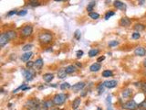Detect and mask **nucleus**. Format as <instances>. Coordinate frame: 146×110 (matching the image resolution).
I'll return each mask as SVG.
<instances>
[{"label": "nucleus", "mask_w": 146, "mask_h": 110, "mask_svg": "<svg viewBox=\"0 0 146 110\" xmlns=\"http://www.w3.org/2000/svg\"><path fill=\"white\" fill-rule=\"evenodd\" d=\"M28 14V11H27V10H20V11H18V12H17V15H18V16H20V17H21V16H22V17H23V16H26V15Z\"/></svg>", "instance_id": "obj_38"}, {"label": "nucleus", "mask_w": 146, "mask_h": 110, "mask_svg": "<svg viewBox=\"0 0 146 110\" xmlns=\"http://www.w3.org/2000/svg\"><path fill=\"white\" fill-rule=\"evenodd\" d=\"M54 1H56V2H65L67 0H54Z\"/></svg>", "instance_id": "obj_44"}, {"label": "nucleus", "mask_w": 146, "mask_h": 110, "mask_svg": "<svg viewBox=\"0 0 146 110\" xmlns=\"http://www.w3.org/2000/svg\"><path fill=\"white\" fill-rule=\"evenodd\" d=\"M35 64V62H32V61H28V62H27V64H26V66L28 69H30V68H32L34 66Z\"/></svg>", "instance_id": "obj_36"}, {"label": "nucleus", "mask_w": 146, "mask_h": 110, "mask_svg": "<svg viewBox=\"0 0 146 110\" xmlns=\"http://www.w3.org/2000/svg\"><path fill=\"white\" fill-rule=\"evenodd\" d=\"M49 107L47 105V101H41L40 103V109L39 110H48Z\"/></svg>", "instance_id": "obj_26"}, {"label": "nucleus", "mask_w": 146, "mask_h": 110, "mask_svg": "<svg viewBox=\"0 0 146 110\" xmlns=\"http://www.w3.org/2000/svg\"><path fill=\"white\" fill-rule=\"evenodd\" d=\"M118 44H119V42L117 40H112V41L109 42V46L110 47H114V46H117Z\"/></svg>", "instance_id": "obj_37"}, {"label": "nucleus", "mask_w": 146, "mask_h": 110, "mask_svg": "<svg viewBox=\"0 0 146 110\" xmlns=\"http://www.w3.org/2000/svg\"><path fill=\"white\" fill-rule=\"evenodd\" d=\"M44 65V62L43 60L41 59V58H39L36 62H35V64H34V67L36 70H40V69H42Z\"/></svg>", "instance_id": "obj_14"}, {"label": "nucleus", "mask_w": 146, "mask_h": 110, "mask_svg": "<svg viewBox=\"0 0 146 110\" xmlns=\"http://www.w3.org/2000/svg\"><path fill=\"white\" fill-rule=\"evenodd\" d=\"M89 16H90V19H98L100 18V14L97 13V12H90V13L89 14Z\"/></svg>", "instance_id": "obj_28"}, {"label": "nucleus", "mask_w": 146, "mask_h": 110, "mask_svg": "<svg viewBox=\"0 0 146 110\" xmlns=\"http://www.w3.org/2000/svg\"><path fill=\"white\" fill-rule=\"evenodd\" d=\"M51 110H61L59 108H57V107H54V108H51Z\"/></svg>", "instance_id": "obj_46"}, {"label": "nucleus", "mask_w": 146, "mask_h": 110, "mask_svg": "<svg viewBox=\"0 0 146 110\" xmlns=\"http://www.w3.org/2000/svg\"><path fill=\"white\" fill-rule=\"evenodd\" d=\"M85 86H86V84L84 82H79V83H77V84H75L73 86H71V89H72L73 92L77 93V92L82 90Z\"/></svg>", "instance_id": "obj_7"}, {"label": "nucleus", "mask_w": 146, "mask_h": 110, "mask_svg": "<svg viewBox=\"0 0 146 110\" xmlns=\"http://www.w3.org/2000/svg\"><path fill=\"white\" fill-rule=\"evenodd\" d=\"M123 109H126V110H135L137 109L138 107V105L136 104V102L134 100H130L126 102L124 105H122Z\"/></svg>", "instance_id": "obj_6"}, {"label": "nucleus", "mask_w": 146, "mask_h": 110, "mask_svg": "<svg viewBox=\"0 0 146 110\" xmlns=\"http://www.w3.org/2000/svg\"><path fill=\"white\" fill-rule=\"evenodd\" d=\"M32 56H33V52H27L26 53L22 54V56H21V60H22V62H28L29 60L31 59Z\"/></svg>", "instance_id": "obj_13"}, {"label": "nucleus", "mask_w": 146, "mask_h": 110, "mask_svg": "<svg viewBox=\"0 0 146 110\" xmlns=\"http://www.w3.org/2000/svg\"><path fill=\"white\" fill-rule=\"evenodd\" d=\"M6 34L7 35V37L9 38V39H14L17 38V32L14 31V30H8V31H6Z\"/></svg>", "instance_id": "obj_22"}, {"label": "nucleus", "mask_w": 146, "mask_h": 110, "mask_svg": "<svg viewBox=\"0 0 146 110\" xmlns=\"http://www.w3.org/2000/svg\"><path fill=\"white\" fill-rule=\"evenodd\" d=\"M146 28V26L144 24H141V23H137L135 24L134 26V29L138 31V32H140V31H142V30H144Z\"/></svg>", "instance_id": "obj_21"}, {"label": "nucleus", "mask_w": 146, "mask_h": 110, "mask_svg": "<svg viewBox=\"0 0 146 110\" xmlns=\"http://www.w3.org/2000/svg\"><path fill=\"white\" fill-rule=\"evenodd\" d=\"M104 87H105V86L103 84V83H102V84H100L98 85V91H99V94H100V95L104 92Z\"/></svg>", "instance_id": "obj_31"}, {"label": "nucleus", "mask_w": 146, "mask_h": 110, "mask_svg": "<svg viewBox=\"0 0 146 110\" xmlns=\"http://www.w3.org/2000/svg\"><path fill=\"white\" fill-rule=\"evenodd\" d=\"M29 5L35 7V6H39L40 3H39V0H29Z\"/></svg>", "instance_id": "obj_29"}, {"label": "nucleus", "mask_w": 146, "mask_h": 110, "mask_svg": "<svg viewBox=\"0 0 146 110\" xmlns=\"http://www.w3.org/2000/svg\"><path fill=\"white\" fill-rule=\"evenodd\" d=\"M101 68V65L99 62H95V63H93V64L90 65V72H98V71H100Z\"/></svg>", "instance_id": "obj_15"}, {"label": "nucleus", "mask_w": 146, "mask_h": 110, "mask_svg": "<svg viewBox=\"0 0 146 110\" xmlns=\"http://www.w3.org/2000/svg\"><path fill=\"white\" fill-rule=\"evenodd\" d=\"M76 65H77L78 67H82V64H81V63H79V62L76 63Z\"/></svg>", "instance_id": "obj_43"}, {"label": "nucleus", "mask_w": 146, "mask_h": 110, "mask_svg": "<svg viewBox=\"0 0 146 110\" xmlns=\"http://www.w3.org/2000/svg\"><path fill=\"white\" fill-rule=\"evenodd\" d=\"M80 102H81L80 97H77L75 100L73 101V103H72V108L74 110L77 109L79 106V105H80Z\"/></svg>", "instance_id": "obj_20"}, {"label": "nucleus", "mask_w": 146, "mask_h": 110, "mask_svg": "<svg viewBox=\"0 0 146 110\" xmlns=\"http://www.w3.org/2000/svg\"><path fill=\"white\" fill-rule=\"evenodd\" d=\"M139 110H143V109H139Z\"/></svg>", "instance_id": "obj_49"}, {"label": "nucleus", "mask_w": 146, "mask_h": 110, "mask_svg": "<svg viewBox=\"0 0 146 110\" xmlns=\"http://www.w3.org/2000/svg\"><path fill=\"white\" fill-rule=\"evenodd\" d=\"M99 52H100V50H99V49H91V50L89 52V56L90 58L95 57L96 55L99 54Z\"/></svg>", "instance_id": "obj_23"}, {"label": "nucleus", "mask_w": 146, "mask_h": 110, "mask_svg": "<svg viewBox=\"0 0 146 110\" xmlns=\"http://www.w3.org/2000/svg\"><path fill=\"white\" fill-rule=\"evenodd\" d=\"M67 98H68V96L61 93V94H57V95L53 97L52 101H53V103L55 105H61L66 102Z\"/></svg>", "instance_id": "obj_3"}, {"label": "nucleus", "mask_w": 146, "mask_h": 110, "mask_svg": "<svg viewBox=\"0 0 146 110\" xmlns=\"http://www.w3.org/2000/svg\"><path fill=\"white\" fill-rule=\"evenodd\" d=\"M134 54L136 56H140V57H143L146 55V50L145 48L141 47V46H139L137 47L135 50H134Z\"/></svg>", "instance_id": "obj_8"}, {"label": "nucleus", "mask_w": 146, "mask_h": 110, "mask_svg": "<svg viewBox=\"0 0 146 110\" xmlns=\"http://www.w3.org/2000/svg\"><path fill=\"white\" fill-rule=\"evenodd\" d=\"M138 4L140 6H142L145 4V0H138Z\"/></svg>", "instance_id": "obj_42"}, {"label": "nucleus", "mask_w": 146, "mask_h": 110, "mask_svg": "<svg viewBox=\"0 0 146 110\" xmlns=\"http://www.w3.org/2000/svg\"><path fill=\"white\" fill-rule=\"evenodd\" d=\"M104 60H105V56H101V57L98 58L97 62H103Z\"/></svg>", "instance_id": "obj_41"}, {"label": "nucleus", "mask_w": 146, "mask_h": 110, "mask_svg": "<svg viewBox=\"0 0 146 110\" xmlns=\"http://www.w3.org/2000/svg\"><path fill=\"white\" fill-rule=\"evenodd\" d=\"M74 37L77 39H80V37H81V32H80V30H79V29H77V30L75 31V33H74Z\"/></svg>", "instance_id": "obj_33"}, {"label": "nucleus", "mask_w": 146, "mask_h": 110, "mask_svg": "<svg viewBox=\"0 0 146 110\" xmlns=\"http://www.w3.org/2000/svg\"><path fill=\"white\" fill-rule=\"evenodd\" d=\"M22 74L24 75L27 81H31V80H33V78L36 75V72L33 70H31V69H28V70H23Z\"/></svg>", "instance_id": "obj_5"}, {"label": "nucleus", "mask_w": 146, "mask_h": 110, "mask_svg": "<svg viewBox=\"0 0 146 110\" xmlns=\"http://www.w3.org/2000/svg\"><path fill=\"white\" fill-rule=\"evenodd\" d=\"M32 48H33V45L32 44H27V45H25L24 47L22 48V50L24 52H29Z\"/></svg>", "instance_id": "obj_30"}, {"label": "nucleus", "mask_w": 146, "mask_h": 110, "mask_svg": "<svg viewBox=\"0 0 146 110\" xmlns=\"http://www.w3.org/2000/svg\"><path fill=\"white\" fill-rule=\"evenodd\" d=\"M10 39L9 38L7 37V35L5 33H2L1 34V36H0V47L1 48H3L4 46H5L6 44H7L8 41H9Z\"/></svg>", "instance_id": "obj_9"}, {"label": "nucleus", "mask_w": 146, "mask_h": 110, "mask_svg": "<svg viewBox=\"0 0 146 110\" xmlns=\"http://www.w3.org/2000/svg\"><path fill=\"white\" fill-rule=\"evenodd\" d=\"M104 86L106 88H109V89H112V88H114L116 87L117 84H118V82L116 80H109V81H105L103 83Z\"/></svg>", "instance_id": "obj_10"}, {"label": "nucleus", "mask_w": 146, "mask_h": 110, "mask_svg": "<svg viewBox=\"0 0 146 110\" xmlns=\"http://www.w3.org/2000/svg\"><path fill=\"white\" fill-rule=\"evenodd\" d=\"M69 88H71V86L68 83H63V84H60V89L61 90H67V89H69Z\"/></svg>", "instance_id": "obj_27"}, {"label": "nucleus", "mask_w": 146, "mask_h": 110, "mask_svg": "<svg viewBox=\"0 0 146 110\" xmlns=\"http://www.w3.org/2000/svg\"><path fill=\"white\" fill-rule=\"evenodd\" d=\"M15 14H17V10H11L10 12H8L7 13V16H13V15H15Z\"/></svg>", "instance_id": "obj_40"}, {"label": "nucleus", "mask_w": 146, "mask_h": 110, "mask_svg": "<svg viewBox=\"0 0 146 110\" xmlns=\"http://www.w3.org/2000/svg\"><path fill=\"white\" fill-rule=\"evenodd\" d=\"M67 72H66V69H60V70H58V77L59 79H64V78H66L67 77Z\"/></svg>", "instance_id": "obj_17"}, {"label": "nucleus", "mask_w": 146, "mask_h": 110, "mask_svg": "<svg viewBox=\"0 0 146 110\" xmlns=\"http://www.w3.org/2000/svg\"><path fill=\"white\" fill-rule=\"evenodd\" d=\"M113 75V72L111 70H105L102 72V76L103 77H111Z\"/></svg>", "instance_id": "obj_25"}, {"label": "nucleus", "mask_w": 146, "mask_h": 110, "mask_svg": "<svg viewBox=\"0 0 146 110\" xmlns=\"http://www.w3.org/2000/svg\"><path fill=\"white\" fill-rule=\"evenodd\" d=\"M143 66L146 68V59L144 60V62H143Z\"/></svg>", "instance_id": "obj_45"}, {"label": "nucleus", "mask_w": 146, "mask_h": 110, "mask_svg": "<svg viewBox=\"0 0 146 110\" xmlns=\"http://www.w3.org/2000/svg\"><path fill=\"white\" fill-rule=\"evenodd\" d=\"M138 107H140V108H141V109L143 110H146V100L142 101L141 104H139L138 105Z\"/></svg>", "instance_id": "obj_35"}, {"label": "nucleus", "mask_w": 146, "mask_h": 110, "mask_svg": "<svg viewBox=\"0 0 146 110\" xmlns=\"http://www.w3.org/2000/svg\"><path fill=\"white\" fill-rule=\"evenodd\" d=\"M50 86H53V87H57V85H56V84H50Z\"/></svg>", "instance_id": "obj_47"}, {"label": "nucleus", "mask_w": 146, "mask_h": 110, "mask_svg": "<svg viewBox=\"0 0 146 110\" xmlns=\"http://www.w3.org/2000/svg\"><path fill=\"white\" fill-rule=\"evenodd\" d=\"M97 110H101V107H98Z\"/></svg>", "instance_id": "obj_48"}, {"label": "nucleus", "mask_w": 146, "mask_h": 110, "mask_svg": "<svg viewBox=\"0 0 146 110\" xmlns=\"http://www.w3.org/2000/svg\"><path fill=\"white\" fill-rule=\"evenodd\" d=\"M113 6H114V7L117 8V9H121V10L126 9V5L123 2L120 1V0H115L113 2Z\"/></svg>", "instance_id": "obj_11"}, {"label": "nucleus", "mask_w": 146, "mask_h": 110, "mask_svg": "<svg viewBox=\"0 0 146 110\" xmlns=\"http://www.w3.org/2000/svg\"><path fill=\"white\" fill-rule=\"evenodd\" d=\"M43 79L45 82L47 83H50L54 79V75L52 73H45L43 75Z\"/></svg>", "instance_id": "obj_18"}, {"label": "nucleus", "mask_w": 146, "mask_h": 110, "mask_svg": "<svg viewBox=\"0 0 146 110\" xmlns=\"http://www.w3.org/2000/svg\"><path fill=\"white\" fill-rule=\"evenodd\" d=\"M76 71H77V68H76L75 65H68V66L66 67V72H67L68 74H71V73L75 72Z\"/></svg>", "instance_id": "obj_19"}, {"label": "nucleus", "mask_w": 146, "mask_h": 110, "mask_svg": "<svg viewBox=\"0 0 146 110\" xmlns=\"http://www.w3.org/2000/svg\"><path fill=\"white\" fill-rule=\"evenodd\" d=\"M131 95H132V90L131 88H126V89H124L122 91V96L124 98H129V97L131 96Z\"/></svg>", "instance_id": "obj_16"}, {"label": "nucleus", "mask_w": 146, "mask_h": 110, "mask_svg": "<svg viewBox=\"0 0 146 110\" xmlns=\"http://www.w3.org/2000/svg\"><path fill=\"white\" fill-rule=\"evenodd\" d=\"M52 34L49 33V32H42V33L39 34V42L43 45H47V44H49V43L52 41Z\"/></svg>", "instance_id": "obj_2"}, {"label": "nucleus", "mask_w": 146, "mask_h": 110, "mask_svg": "<svg viewBox=\"0 0 146 110\" xmlns=\"http://www.w3.org/2000/svg\"><path fill=\"white\" fill-rule=\"evenodd\" d=\"M95 5H96V2L95 1H92V2H90L89 5H88V6H87V11H89L90 13V12H92L93 11V7L95 6Z\"/></svg>", "instance_id": "obj_24"}, {"label": "nucleus", "mask_w": 146, "mask_h": 110, "mask_svg": "<svg viewBox=\"0 0 146 110\" xmlns=\"http://www.w3.org/2000/svg\"><path fill=\"white\" fill-rule=\"evenodd\" d=\"M131 24V19H129L127 17H124V18L121 19V20H120V25L122 27H129Z\"/></svg>", "instance_id": "obj_12"}, {"label": "nucleus", "mask_w": 146, "mask_h": 110, "mask_svg": "<svg viewBox=\"0 0 146 110\" xmlns=\"http://www.w3.org/2000/svg\"><path fill=\"white\" fill-rule=\"evenodd\" d=\"M32 32H33V28H32V26H30V25H27V26H25L24 28L21 29L20 34H21L22 37L27 38V37H29V36L32 34Z\"/></svg>", "instance_id": "obj_4"}, {"label": "nucleus", "mask_w": 146, "mask_h": 110, "mask_svg": "<svg viewBox=\"0 0 146 110\" xmlns=\"http://www.w3.org/2000/svg\"><path fill=\"white\" fill-rule=\"evenodd\" d=\"M131 38L133 39H138L141 38V34L139 33L138 31H136V32L132 33V35H131Z\"/></svg>", "instance_id": "obj_34"}, {"label": "nucleus", "mask_w": 146, "mask_h": 110, "mask_svg": "<svg viewBox=\"0 0 146 110\" xmlns=\"http://www.w3.org/2000/svg\"><path fill=\"white\" fill-rule=\"evenodd\" d=\"M114 15H115V13L113 11H108L107 13H106V15H105V19L108 20L110 18H112V16H114Z\"/></svg>", "instance_id": "obj_32"}, {"label": "nucleus", "mask_w": 146, "mask_h": 110, "mask_svg": "<svg viewBox=\"0 0 146 110\" xmlns=\"http://www.w3.org/2000/svg\"><path fill=\"white\" fill-rule=\"evenodd\" d=\"M40 103L41 101L37 98H32L27 101L26 103V108L28 110H39L40 109Z\"/></svg>", "instance_id": "obj_1"}, {"label": "nucleus", "mask_w": 146, "mask_h": 110, "mask_svg": "<svg viewBox=\"0 0 146 110\" xmlns=\"http://www.w3.org/2000/svg\"><path fill=\"white\" fill-rule=\"evenodd\" d=\"M83 54H84L83 51H80V50H79V51H78V52H77V53H76V55H77V58H78V59H79V58L82 57Z\"/></svg>", "instance_id": "obj_39"}]
</instances>
